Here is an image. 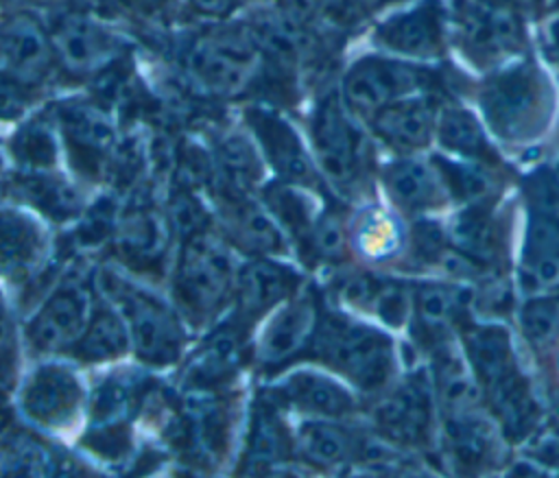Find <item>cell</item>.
<instances>
[{
    "label": "cell",
    "instance_id": "obj_1",
    "mask_svg": "<svg viewBox=\"0 0 559 478\" xmlns=\"http://www.w3.org/2000/svg\"><path fill=\"white\" fill-rule=\"evenodd\" d=\"M362 397L382 393L402 371L393 334L343 310H319L306 354Z\"/></svg>",
    "mask_w": 559,
    "mask_h": 478
},
{
    "label": "cell",
    "instance_id": "obj_2",
    "mask_svg": "<svg viewBox=\"0 0 559 478\" xmlns=\"http://www.w3.org/2000/svg\"><path fill=\"white\" fill-rule=\"evenodd\" d=\"M485 129L513 151L542 142L557 113V87L531 55L487 74L476 87Z\"/></svg>",
    "mask_w": 559,
    "mask_h": 478
},
{
    "label": "cell",
    "instance_id": "obj_3",
    "mask_svg": "<svg viewBox=\"0 0 559 478\" xmlns=\"http://www.w3.org/2000/svg\"><path fill=\"white\" fill-rule=\"evenodd\" d=\"M522 238L515 288L526 295L559 288V166L542 164L520 177Z\"/></svg>",
    "mask_w": 559,
    "mask_h": 478
},
{
    "label": "cell",
    "instance_id": "obj_4",
    "mask_svg": "<svg viewBox=\"0 0 559 478\" xmlns=\"http://www.w3.org/2000/svg\"><path fill=\"white\" fill-rule=\"evenodd\" d=\"M367 426L406 456L435 454L439 404L426 362L404 367L382 393L369 397Z\"/></svg>",
    "mask_w": 559,
    "mask_h": 478
},
{
    "label": "cell",
    "instance_id": "obj_5",
    "mask_svg": "<svg viewBox=\"0 0 559 478\" xmlns=\"http://www.w3.org/2000/svg\"><path fill=\"white\" fill-rule=\"evenodd\" d=\"M443 89L445 79L439 70L382 55H365L347 68L341 98L352 116L369 120L395 100L417 94H441Z\"/></svg>",
    "mask_w": 559,
    "mask_h": 478
},
{
    "label": "cell",
    "instance_id": "obj_6",
    "mask_svg": "<svg viewBox=\"0 0 559 478\" xmlns=\"http://www.w3.org/2000/svg\"><path fill=\"white\" fill-rule=\"evenodd\" d=\"M310 142L319 175L343 194L360 192L369 168L367 140L341 94L328 92L310 118Z\"/></svg>",
    "mask_w": 559,
    "mask_h": 478
},
{
    "label": "cell",
    "instance_id": "obj_7",
    "mask_svg": "<svg viewBox=\"0 0 559 478\" xmlns=\"http://www.w3.org/2000/svg\"><path fill=\"white\" fill-rule=\"evenodd\" d=\"M509 452L485 406L439 413L435 454L448 478H489L507 467Z\"/></svg>",
    "mask_w": 559,
    "mask_h": 478
},
{
    "label": "cell",
    "instance_id": "obj_8",
    "mask_svg": "<svg viewBox=\"0 0 559 478\" xmlns=\"http://www.w3.org/2000/svg\"><path fill=\"white\" fill-rule=\"evenodd\" d=\"M454 39L472 65L491 72L524 55V17L483 0H461L454 15Z\"/></svg>",
    "mask_w": 559,
    "mask_h": 478
},
{
    "label": "cell",
    "instance_id": "obj_9",
    "mask_svg": "<svg viewBox=\"0 0 559 478\" xmlns=\"http://www.w3.org/2000/svg\"><path fill=\"white\" fill-rule=\"evenodd\" d=\"M450 249L485 277H507L511 253V218L500 203L454 207L445 220Z\"/></svg>",
    "mask_w": 559,
    "mask_h": 478
},
{
    "label": "cell",
    "instance_id": "obj_10",
    "mask_svg": "<svg viewBox=\"0 0 559 478\" xmlns=\"http://www.w3.org/2000/svg\"><path fill=\"white\" fill-rule=\"evenodd\" d=\"M347 244L367 268L406 275L411 218L389 203L365 201L347 218Z\"/></svg>",
    "mask_w": 559,
    "mask_h": 478
},
{
    "label": "cell",
    "instance_id": "obj_11",
    "mask_svg": "<svg viewBox=\"0 0 559 478\" xmlns=\"http://www.w3.org/2000/svg\"><path fill=\"white\" fill-rule=\"evenodd\" d=\"M260 48L249 31H212L188 50L186 65L214 94H238L255 76Z\"/></svg>",
    "mask_w": 559,
    "mask_h": 478
},
{
    "label": "cell",
    "instance_id": "obj_12",
    "mask_svg": "<svg viewBox=\"0 0 559 478\" xmlns=\"http://www.w3.org/2000/svg\"><path fill=\"white\" fill-rule=\"evenodd\" d=\"M234 284V266L221 242L201 236L186 244L177 271V297L186 312L212 314Z\"/></svg>",
    "mask_w": 559,
    "mask_h": 478
},
{
    "label": "cell",
    "instance_id": "obj_13",
    "mask_svg": "<svg viewBox=\"0 0 559 478\" xmlns=\"http://www.w3.org/2000/svg\"><path fill=\"white\" fill-rule=\"evenodd\" d=\"M386 203L406 218L435 216L452 207L448 190L430 157L397 155L380 168Z\"/></svg>",
    "mask_w": 559,
    "mask_h": 478
},
{
    "label": "cell",
    "instance_id": "obj_14",
    "mask_svg": "<svg viewBox=\"0 0 559 478\" xmlns=\"http://www.w3.org/2000/svg\"><path fill=\"white\" fill-rule=\"evenodd\" d=\"M373 44L386 52L432 61L445 57V22L437 0H421L384 17L373 28Z\"/></svg>",
    "mask_w": 559,
    "mask_h": 478
},
{
    "label": "cell",
    "instance_id": "obj_15",
    "mask_svg": "<svg viewBox=\"0 0 559 478\" xmlns=\"http://www.w3.org/2000/svg\"><path fill=\"white\" fill-rule=\"evenodd\" d=\"M441 94H417L376 111L367 122L371 133L395 155H417L435 142Z\"/></svg>",
    "mask_w": 559,
    "mask_h": 478
},
{
    "label": "cell",
    "instance_id": "obj_16",
    "mask_svg": "<svg viewBox=\"0 0 559 478\" xmlns=\"http://www.w3.org/2000/svg\"><path fill=\"white\" fill-rule=\"evenodd\" d=\"M280 402L308 419H354L362 406L360 395L332 373L295 371L277 386Z\"/></svg>",
    "mask_w": 559,
    "mask_h": 478
},
{
    "label": "cell",
    "instance_id": "obj_17",
    "mask_svg": "<svg viewBox=\"0 0 559 478\" xmlns=\"http://www.w3.org/2000/svg\"><path fill=\"white\" fill-rule=\"evenodd\" d=\"M247 122L269 164L286 183L301 188H314L319 183V170L312 157L297 131L282 116L271 109L251 107L247 109Z\"/></svg>",
    "mask_w": 559,
    "mask_h": 478
},
{
    "label": "cell",
    "instance_id": "obj_18",
    "mask_svg": "<svg viewBox=\"0 0 559 478\" xmlns=\"http://www.w3.org/2000/svg\"><path fill=\"white\" fill-rule=\"evenodd\" d=\"M129 334L146 360L168 362L179 351V325L173 312L142 290L122 292Z\"/></svg>",
    "mask_w": 559,
    "mask_h": 478
},
{
    "label": "cell",
    "instance_id": "obj_19",
    "mask_svg": "<svg viewBox=\"0 0 559 478\" xmlns=\"http://www.w3.org/2000/svg\"><path fill=\"white\" fill-rule=\"evenodd\" d=\"M430 162L435 164L448 196L454 207L465 205H487L500 203L507 192V183L511 177L509 168H493L480 162H467L459 157H450L445 153H430Z\"/></svg>",
    "mask_w": 559,
    "mask_h": 478
},
{
    "label": "cell",
    "instance_id": "obj_20",
    "mask_svg": "<svg viewBox=\"0 0 559 478\" xmlns=\"http://www.w3.org/2000/svg\"><path fill=\"white\" fill-rule=\"evenodd\" d=\"M435 142L441 153L467 162H480L493 168H509L504 157L489 140L485 124L461 103H441L435 127Z\"/></svg>",
    "mask_w": 559,
    "mask_h": 478
},
{
    "label": "cell",
    "instance_id": "obj_21",
    "mask_svg": "<svg viewBox=\"0 0 559 478\" xmlns=\"http://www.w3.org/2000/svg\"><path fill=\"white\" fill-rule=\"evenodd\" d=\"M50 41L59 61L79 74L105 65L118 50V41L107 28L79 13L63 15L50 35Z\"/></svg>",
    "mask_w": 559,
    "mask_h": 478
},
{
    "label": "cell",
    "instance_id": "obj_22",
    "mask_svg": "<svg viewBox=\"0 0 559 478\" xmlns=\"http://www.w3.org/2000/svg\"><path fill=\"white\" fill-rule=\"evenodd\" d=\"M90 319V299L83 288L66 286L57 290L35 314L28 336L39 349H61L79 343Z\"/></svg>",
    "mask_w": 559,
    "mask_h": 478
},
{
    "label": "cell",
    "instance_id": "obj_23",
    "mask_svg": "<svg viewBox=\"0 0 559 478\" xmlns=\"http://www.w3.org/2000/svg\"><path fill=\"white\" fill-rule=\"evenodd\" d=\"M319 308L312 297H290L266 323L260 338V362L277 365L293 356L306 354L310 336L314 332Z\"/></svg>",
    "mask_w": 559,
    "mask_h": 478
},
{
    "label": "cell",
    "instance_id": "obj_24",
    "mask_svg": "<svg viewBox=\"0 0 559 478\" xmlns=\"http://www.w3.org/2000/svg\"><path fill=\"white\" fill-rule=\"evenodd\" d=\"M50 55L52 41L33 15L17 13L0 24V61L15 79L31 83L41 76Z\"/></svg>",
    "mask_w": 559,
    "mask_h": 478
},
{
    "label": "cell",
    "instance_id": "obj_25",
    "mask_svg": "<svg viewBox=\"0 0 559 478\" xmlns=\"http://www.w3.org/2000/svg\"><path fill=\"white\" fill-rule=\"evenodd\" d=\"M299 275L275 260L258 258L249 262L236 277V292L245 314L253 316L295 297Z\"/></svg>",
    "mask_w": 559,
    "mask_h": 478
},
{
    "label": "cell",
    "instance_id": "obj_26",
    "mask_svg": "<svg viewBox=\"0 0 559 478\" xmlns=\"http://www.w3.org/2000/svg\"><path fill=\"white\" fill-rule=\"evenodd\" d=\"M513 316L522 345L539 360L559 345V288L522 297Z\"/></svg>",
    "mask_w": 559,
    "mask_h": 478
},
{
    "label": "cell",
    "instance_id": "obj_27",
    "mask_svg": "<svg viewBox=\"0 0 559 478\" xmlns=\"http://www.w3.org/2000/svg\"><path fill=\"white\" fill-rule=\"evenodd\" d=\"M225 223L231 238H236L242 249L262 255H277L286 251L282 227L269 210H262L255 203L231 199L227 203Z\"/></svg>",
    "mask_w": 559,
    "mask_h": 478
},
{
    "label": "cell",
    "instance_id": "obj_28",
    "mask_svg": "<svg viewBox=\"0 0 559 478\" xmlns=\"http://www.w3.org/2000/svg\"><path fill=\"white\" fill-rule=\"evenodd\" d=\"M44 234L35 220L17 212H0V268L17 271L37 260Z\"/></svg>",
    "mask_w": 559,
    "mask_h": 478
},
{
    "label": "cell",
    "instance_id": "obj_29",
    "mask_svg": "<svg viewBox=\"0 0 559 478\" xmlns=\"http://www.w3.org/2000/svg\"><path fill=\"white\" fill-rule=\"evenodd\" d=\"M66 371H44L28 391V408L46 421H61L79 404V386Z\"/></svg>",
    "mask_w": 559,
    "mask_h": 478
},
{
    "label": "cell",
    "instance_id": "obj_30",
    "mask_svg": "<svg viewBox=\"0 0 559 478\" xmlns=\"http://www.w3.org/2000/svg\"><path fill=\"white\" fill-rule=\"evenodd\" d=\"M131 334L127 332V323L111 310L94 312L92 321L87 323L79 345V354L90 360L111 358L127 349Z\"/></svg>",
    "mask_w": 559,
    "mask_h": 478
},
{
    "label": "cell",
    "instance_id": "obj_31",
    "mask_svg": "<svg viewBox=\"0 0 559 478\" xmlns=\"http://www.w3.org/2000/svg\"><path fill=\"white\" fill-rule=\"evenodd\" d=\"M61 122L68 140L87 151H105L114 142V127L103 111L92 105L76 103L61 111Z\"/></svg>",
    "mask_w": 559,
    "mask_h": 478
},
{
    "label": "cell",
    "instance_id": "obj_32",
    "mask_svg": "<svg viewBox=\"0 0 559 478\" xmlns=\"http://www.w3.org/2000/svg\"><path fill=\"white\" fill-rule=\"evenodd\" d=\"M17 188H22V194L26 201H31L35 207L46 212L55 218H68L74 212H79L81 201L79 194L61 179L39 175V177H24Z\"/></svg>",
    "mask_w": 559,
    "mask_h": 478
},
{
    "label": "cell",
    "instance_id": "obj_33",
    "mask_svg": "<svg viewBox=\"0 0 559 478\" xmlns=\"http://www.w3.org/2000/svg\"><path fill=\"white\" fill-rule=\"evenodd\" d=\"M216 159H218V170L223 172L225 181L229 183V188H234L238 192L247 190L260 177V164H258L255 151L240 135H231V138L223 140L218 146Z\"/></svg>",
    "mask_w": 559,
    "mask_h": 478
},
{
    "label": "cell",
    "instance_id": "obj_34",
    "mask_svg": "<svg viewBox=\"0 0 559 478\" xmlns=\"http://www.w3.org/2000/svg\"><path fill=\"white\" fill-rule=\"evenodd\" d=\"M306 251L321 262H341L349 253L347 220L332 207L319 212Z\"/></svg>",
    "mask_w": 559,
    "mask_h": 478
},
{
    "label": "cell",
    "instance_id": "obj_35",
    "mask_svg": "<svg viewBox=\"0 0 559 478\" xmlns=\"http://www.w3.org/2000/svg\"><path fill=\"white\" fill-rule=\"evenodd\" d=\"M15 157L31 168H46L57 157V140L48 122L35 120L28 122L13 142Z\"/></svg>",
    "mask_w": 559,
    "mask_h": 478
},
{
    "label": "cell",
    "instance_id": "obj_36",
    "mask_svg": "<svg viewBox=\"0 0 559 478\" xmlns=\"http://www.w3.org/2000/svg\"><path fill=\"white\" fill-rule=\"evenodd\" d=\"M520 456L559 469V415H546L539 428L520 445Z\"/></svg>",
    "mask_w": 559,
    "mask_h": 478
},
{
    "label": "cell",
    "instance_id": "obj_37",
    "mask_svg": "<svg viewBox=\"0 0 559 478\" xmlns=\"http://www.w3.org/2000/svg\"><path fill=\"white\" fill-rule=\"evenodd\" d=\"M28 87L9 72H0V120H15L28 107Z\"/></svg>",
    "mask_w": 559,
    "mask_h": 478
},
{
    "label": "cell",
    "instance_id": "obj_38",
    "mask_svg": "<svg viewBox=\"0 0 559 478\" xmlns=\"http://www.w3.org/2000/svg\"><path fill=\"white\" fill-rule=\"evenodd\" d=\"M338 4L341 0H280L282 13L299 24H310L328 17L334 9H338Z\"/></svg>",
    "mask_w": 559,
    "mask_h": 478
},
{
    "label": "cell",
    "instance_id": "obj_39",
    "mask_svg": "<svg viewBox=\"0 0 559 478\" xmlns=\"http://www.w3.org/2000/svg\"><path fill=\"white\" fill-rule=\"evenodd\" d=\"M500 478H559V469L542 467L528 458L518 456L515 461L507 463Z\"/></svg>",
    "mask_w": 559,
    "mask_h": 478
},
{
    "label": "cell",
    "instance_id": "obj_40",
    "mask_svg": "<svg viewBox=\"0 0 559 478\" xmlns=\"http://www.w3.org/2000/svg\"><path fill=\"white\" fill-rule=\"evenodd\" d=\"M483 2H489V4L507 9V11H513V13L522 15V17L539 13L544 9V4H546V0H483Z\"/></svg>",
    "mask_w": 559,
    "mask_h": 478
},
{
    "label": "cell",
    "instance_id": "obj_41",
    "mask_svg": "<svg viewBox=\"0 0 559 478\" xmlns=\"http://www.w3.org/2000/svg\"><path fill=\"white\" fill-rule=\"evenodd\" d=\"M190 4L205 15H225L231 9L234 0H190Z\"/></svg>",
    "mask_w": 559,
    "mask_h": 478
},
{
    "label": "cell",
    "instance_id": "obj_42",
    "mask_svg": "<svg viewBox=\"0 0 559 478\" xmlns=\"http://www.w3.org/2000/svg\"><path fill=\"white\" fill-rule=\"evenodd\" d=\"M539 362H544L548 367V375L555 384V391L559 393V345H555Z\"/></svg>",
    "mask_w": 559,
    "mask_h": 478
},
{
    "label": "cell",
    "instance_id": "obj_43",
    "mask_svg": "<svg viewBox=\"0 0 559 478\" xmlns=\"http://www.w3.org/2000/svg\"><path fill=\"white\" fill-rule=\"evenodd\" d=\"M548 55L559 63V17L548 26Z\"/></svg>",
    "mask_w": 559,
    "mask_h": 478
},
{
    "label": "cell",
    "instance_id": "obj_44",
    "mask_svg": "<svg viewBox=\"0 0 559 478\" xmlns=\"http://www.w3.org/2000/svg\"><path fill=\"white\" fill-rule=\"evenodd\" d=\"M402 478H445V476H441V474H437L435 469H428V467H413Z\"/></svg>",
    "mask_w": 559,
    "mask_h": 478
},
{
    "label": "cell",
    "instance_id": "obj_45",
    "mask_svg": "<svg viewBox=\"0 0 559 478\" xmlns=\"http://www.w3.org/2000/svg\"><path fill=\"white\" fill-rule=\"evenodd\" d=\"M356 4H360L362 9H367V11H371V9H380L382 4H386V2H391V0H354Z\"/></svg>",
    "mask_w": 559,
    "mask_h": 478
},
{
    "label": "cell",
    "instance_id": "obj_46",
    "mask_svg": "<svg viewBox=\"0 0 559 478\" xmlns=\"http://www.w3.org/2000/svg\"><path fill=\"white\" fill-rule=\"evenodd\" d=\"M356 478H369V476H356Z\"/></svg>",
    "mask_w": 559,
    "mask_h": 478
},
{
    "label": "cell",
    "instance_id": "obj_47",
    "mask_svg": "<svg viewBox=\"0 0 559 478\" xmlns=\"http://www.w3.org/2000/svg\"><path fill=\"white\" fill-rule=\"evenodd\" d=\"M557 166H559V164H557Z\"/></svg>",
    "mask_w": 559,
    "mask_h": 478
}]
</instances>
